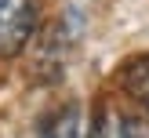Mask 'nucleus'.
<instances>
[{
	"label": "nucleus",
	"instance_id": "1",
	"mask_svg": "<svg viewBox=\"0 0 149 138\" xmlns=\"http://www.w3.org/2000/svg\"><path fill=\"white\" fill-rule=\"evenodd\" d=\"M36 0H0V55L11 58L36 33Z\"/></svg>",
	"mask_w": 149,
	"mask_h": 138
},
{
	"label": "nucleus",
	"instance_id": "2",
	"mask_svg": "<svg viewBox=\"0 0 149 138\" xmlns=\"http://www.w3.org/2000/svg\"><path fill=\"white\" fill-rule=\"evenodd\" d=\"M95 138H149V120L138 113H124L116 105H106L95 120Z\"/></svg>",
	"mask_w": 149,
	"mask_h": 138
},
{
	"label": "nucleus",
	"instance_id": "3",
	"mask_svg": "<svg viewBox=\"0 0 149 138\" xmlns=\"http://www.w3.org/2000/svg\"><path fill=\"white\" fill-rule=\"evenodd\" d=\"M80 131H84V113H80L77 102L55 109L40 123V138H80Z\"/></svg>",
	"mask_w": 149,
	"mask_h": 138
},
{
	"label": "nucleus",
	"instance_id": "4",
	"mask_svg": "<svg viewBox=\"0 0 149 138\" xmlns=\"http://www.w3.org/2000/svg\"><path fill=\"white\" fill-rule=\"evenodd\" d=\"M124 87L135 102H142L146 113H149V58H138L124 69Z\"/></svg>",
	"mask_w": 149,
	"mask_h": 138
}]
</instances>
